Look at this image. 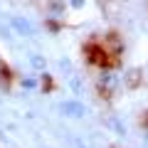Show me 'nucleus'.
Wrapping results in <instances>:
<instances>
[{
	"label": "nucleus",
	"mask_w": 148,
	"mask_h": 148,
	"mask_svg": "<svg viewBox=\"0 0 148 148\" xmlns=\"http://www.w3.org/2000/svg\"><path fill=\"white\" fill-rule=\"evenodd\" d=\"M119 84H121V79H119V74L111 72V69H104V72L96 77V86H99V91L104 96H111L119 89Z\"/></svg>",
	"instance_id": "nucleus-1"
},
{
	"label": "nucleus",
	"mask_w": 148,
	"mask_h": 148,
	"mask_svg": "<svg viewBox=\"0 0 148 148\" xmlns=\"http://www.w3.org/2000/svg\"><path fill=\"white\" fill-rule=\"evenodd\" d=\"M59 111H62L67 119H84L86 116V106L82 104V101H77V99L62 101V104H59Z\"/></svg>",
	"instance_id": "nucleus-2"
},
{
	"label": "nucleus",
	"mask_w": 148,
	"mask_h": 148,
	"mask_svg": "<svg viewBox=\"0 0 148 148\" xmlns=\"http://www.w3.org/2000/svg\"><path fill=\"white\" fill-rule=\"evenodd\" d=\"M10 27L17 32V35H22V37H35L32 22H27L25 17H20V15H10Z\"/></svg>",
	"instance_id": "nucleus-3"
},
{
	"label": "nucleus",
	"mask_w": 148,
	"mask_h": 148,
	"mask_svg": "<svg viewBox=\"0 0 148 148\" xmlns=\"http://www.w3.org/2000/svg\"><path fill=\"white\" fill-rule=\"evenodd\" d=\"M141 82H143V74H141V69H138V67L128 69V72L123 74V86H126V89H138Z\"/></svg>",
	"instance_id": "nucleus-4"
},
{
	"label": "nucleus",
	"mask_w": 148,
	"mask_h": 148,
	"mask_svg": "<svg viewBox=\"0 0 148 148\" xmlns=\"http://www.w3.org/2000/svg\"><path fill=\"white\" fill-rule=\"evenodd\" d=\"M27 62H30V67L35 69V72H45V69H47V59H45V54H40V52H30Z\"/></svg>",
	"instance_id": "nucleus-5"
},
{
	"label": "nucleus",
	"mask_w": 148,
	"mask_h": 148,
	"mask_svg": "<svg viewBox=\"0 0 148 148\" xmlns=\"http://www.w3.org/2000/svg\"><path fill=\"white\" fill-rule=\"evenodd\" d=\"M49 15L52 17H64V10H67V5H64V0H49Z\"/></svg>",
	"instance_id": "nucleus-6"
},
{
	"label": "nucleus",
	"mask_w": 148,
	"mask_h": 148,
	"mask_svg": "<svg viewBox=\"0 0 148 148\" xmlns=\"http://www.w3.org/2000/svg\"><path fill=\"white\" fill-rule=\"evenodd\" d=\"M20 84L25 86V89H37V79H35V77H22Z\"/></svg>",
	"instance_id": "nucleus-7"
},
{
	"label": "nucleus",
	"mask_w": 148,
	"mask_h": 148,
	"mask_svg": "<svg viewBox=\"0 0 148 148\" xmlns=\"http://www.w3.org/2000/svg\"><path fill=\"white\" fill-rule=\"evenodd\" d=\"M69 5H72L74 10H82V8L86 5V0H69Z\"/></svg>",
	"instance_id": "nucleus-8"
},
{
	"label": "nucleus",
	"mask_w": 148,
	"mask_h": 148,
	"mask_svg": "<svg viewBox=\"0 0 148 148\" xmlns=\"http://www.w3.org/2000/svg\"><path fill=\"white\" fill-rule=\"evenodd\" d=\"M59 67H62V69H69L72 64H69V59H59Z\"/></svg>",
	"instance_id": "nucleus-9"
},
{
	"label": "nucleus",
	"mask_w": 148,
	"mask_h": 148,
	"mask_svg": "<svg viewBox=\"0 0 148 148\" xmlns=\"http://www.w3.org/2000/svg\"><path fill=\"white\" fill-rule=\"evenodd\" d=\"M146 143H148V136H146Z\"/></svg>",
	"instance_id": "nucleus-10"
}]
</instances>
